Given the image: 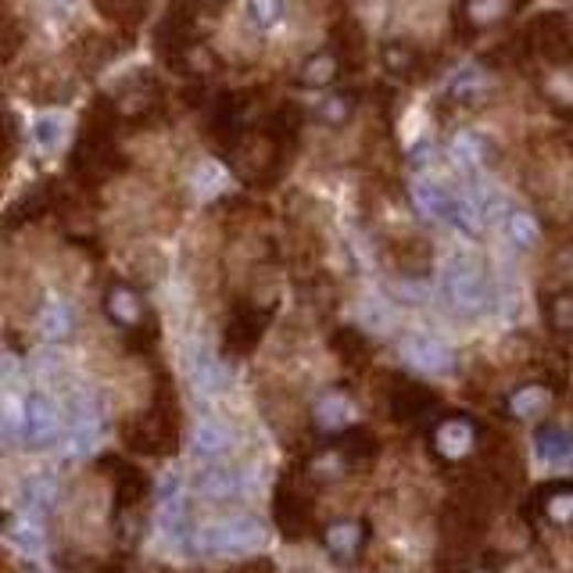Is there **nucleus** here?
I'll use <instances>...</instances> for the list:
<instances>
[{
  "label": "nucleus",
  "instance_id": "19",
  "mask_svg": "<svg viewBox=\"0 0 573 573\" xmlns=\"http://www.w3.org/2000/svg\"><path fill=\"white\" fill-rule=\"evenodd\" d=\"M8 541H11L19 552H25V555H40V549H43L40 527H36V523H29V520L11 523V527H8Z\"/></svg>",
  "mask_w": 573,
  "mask_h": 573
},
{
  "label": "nucleus",
  "instance_id": "3",
  "mask_svg": "<svg viewBox=\"0 0 573 573\" xmlns=\"http://www.w3.org/2000/svg\"><path fill=\"white\" fill-rule=\"evenodd\" d=\"M441 291H444V301H448L455 312H466V315L484 312L487 280H484L480 262H473V258H466V255H455L441 272Z\"/></svg>",
  "mask_w": 573,
  "mask_h": 573
},
{
  "label": "nucleus",
  "instance_id": "17",
  "mask_svg": "<svg viewBox=\"0 0 573 573\" xmlns=\"http://www.w3.org/2000/svg\"><path fill=\"white\" fill-rule=\"evenodd\" d=\"M226 169L219 165V162H212V158H208V162H201V169L194 172V186H197V194L201 197H215V194H223L226 191Z\"/></svg>",
  "mask_w": 573,
  "mask_h": 573
},
{
  "label": "nucleus",
  "instance_id": "5",
  "mask_svg": "<svg viewBox=\"0 0 573 573\" xmlns=\"http://www.w3.org/2000/svg\"><path fill=\"white\" fill-rule=\"evenodd\" d=\"M473 444H477V430H473L469 420H458V415L455 420L437 423V430H434V448L444 458H463L473 452Z\"/></svg>",
  "mask_w": 573,
  "mask_h": 573
},
{
  "label": "nucleus",
  "instance_id": "16",
  "mask_svg": "<svg viewBox=\"0 0 573 573\" xmlns=\"http://www.w3.org/2000/svg\"><path fill=\"white\" fill-rule=\"evenodd\" d=\"M544 406H549V391L544 387H523V391H516L509 398V412L516 415V420H534V415L544 412Z\"/></svg>",
  "mask_w": 573,
  "mask_h": 573
},
{
  "label": "nucleus",
  "instance_id": "14",
  "mask_svg": "<svg viewBox=\"0 0 573 573\" xmlns=\"http://www.w3.org/2000/svg\"><path fill=\"white\" fill-rule=\"evenodd\" d=\"M229 448V430L215 420H201L194 426V452L197 455H219Z\"/></svg>",
  "mask_w": 573,
  "mask_h": 573
},
{
  "label": "nucleus",
  "instance_id": "12",
  "mask_svg": "<svg viewBox=\"0 0 573 573\" xmlns=\"http://www.w3.org/2000/svg\"><path fill=\"white\" fill-rule=\"evenodd\" d=\"M352 420H355V409L344 394L329 391V394H323L320 401H315V423H320L323 430H344Z\"/></svg>",
  "mask_w": 573,
  "mask_h": 573
},
{
  "label": "nucleus",
  "instance_id": "20",
  "mask_svg": "<svg viewBox=\"0 0 573 573\" xmlns=\"http://www.w3.org/2000/svg\"><path fill=\"white\" fill-rule=\"evenodd\" d=\"M33 137L43 151H54L65 137V119L62 115H40V119L33 122Z\"/></svg>",
  "mask_w": 573,
  "mask_h": 573
},
{
  "label": "nucleus",
  "instance_id": "26",
  "mask_svg": "<svg viewBox=\"0 0 573 573\" xmlns=\"http://www.w3.org/2000/svg\"><path fill=\"white\" fill-rule=\"evenodd\" d=\"M251 11H255L258 25H272V22H280L283 0H251Z\"/></svg>",
  "mask_w": 573,
  "mask_h": 573
},
{
  "label": "nucleus",
  "instance_id": "28",
  "mask_svg": "<svg viewBox=\"0 0 573 573\" xmlns=\"http://www.w3.org/2000/svg\"><path fill=\"white\" fill-rule=\"evenodd\" d=\"M47 8H51V14H54L57 22H72L79 14L83 0H47Z\"/></svg>",
  "mask_w": 573,
  "mask_h": 573
},
{
  "label": "nucleus",
  "instance_id": "11",
  "mask_svg": "<svg viewBox=\"0 0 573 573\" xmlns=\"http://www.w3.org/2000/svg\"><path fill=\"white\" fill-rule=\"evenodd\" d=\"M452 158L463 169L473 172L491 158V143H487V137L477 133V129H458V133L452 137Z\"/></svg>",
  "mask_w": 573,
  "mask_h": 573
},
{
  "label": "nucleus",
  "instance_id": "15",
  "mask_svg": "<svg viewBox=\"0 0 573 573\" xmlns=\"http://www.w3.org/2000/svg\"><path fill=\"white\" fill-rule=\"evenodd\" d=\"M40 334L51 337V340H62L72 334V312L65 301H47L40 312Z\"/></svg>",
  "mask_w": 573,
  "mask_h": 573
},
{
  "label": "nucleus",
  "instance_id": "21",
  "mask_svg": "<svg viewBox=\"0 0 573 573\" xmlns=\"http://www.w3.org/2000/svg\"><path fill=\"white\" fill-rule=\"evenodd\" d=\"M22 495H25V506L51 509L54 498H57V484L47 477V473H40V477H33V480H29V484L22 487Z\"/></svg>",
  "mask_w": 573,
  "mask_h": 573
},
{
  "label": "nucleus",
  "instance_id": "9",
  "mask_svg": "<svg viewBox=\"0 0 573 573\" xmlns=\"http://www.w3.org/2000/svg\"><path fill=\"white\" fill-rule=\"evenodd\" d=\"M197 491L205 498H237L244 491V473L234 466H212L197 473Z\"/></svg>",
  "mask_w": 573,
  "mask_h": 573
},
{
  "label": "nucleus",
  "instance_id": "29",
  "mask_svg": "<svg viewBox=\"0 0 573 573\" xmlns=\"http://www.w3.org/2000/svg\"><path fill=\"white\" fill-rule=\"evenodd\" d=\"M480 573H487V570H480Z\"/></svg>",
  "mask_w": 573,
  "mask_h": 573
},
{
  "label": "nucleus",
  "instance_id": "7",
  "mask_svg": "<svg viewBox=\"0 0 573 573\" xmlns=\"http://www.w3.org/2000/svg\"><path fill=\"white\" fill-rule=\"evenodd\" d=\"M534 444H538V455L541 463L549 466H559V469H573V434L566 426H541L534 434Z\"/></svg>",
  "mask_w": 573,
  "mask_h": 573
},
{
  "label": "nucleus",
  "instance_id": "2",
  "mask_svg": "<svg viewBox=\"0 0 573 573\" xmlns=\"http://www.w3.org/2000/svg\"><path fill=\"white\" fill-rule=\"evenodd\" d=\"M266 530L251 516H226V520H215V523H205L197 530V552L201 555H248L255 552L258 544H262Z\"/></svg>",
  "mask_w": 573,
  "mask_h": 573
},
{
  "label": "nucleus",
  "instance_id": "18",
  "mask_svg": "<svg viewBox=\"0 0 573 573\" xmlns=\"http://www.w3.org/2000/svg\"><path fill=\"white\" fill-rule=\"evenodd\" d=\"M326 544L337 555H352L358 544H363V527H358V523H337V527H329L326 530Z\"/></svg>",
  "mask_w": 573,
  "mask_h": 573
},
{
  "label": "nucleus",
  "instance_id": "8",
  "mask_svg": "<svg viewBox=\"0 0 573 573\" xmlns=\"http://www.w3.org/2000/svg\"><path fill=\"white\" fill-rule=\"evenodd\" d=\"M191 380L201 394H223L229 387V372L215 355H208L205 348L191 355Z\"/></svg>",
  "mask_w": 573,
  "mask_h": 573
},
{
  "label": "nucleus",
  "instance_id": "10",
  "mask_svg": "<svg viewBox=\"0 0 573 573\" xmlns=\"http://www.w3.org/2000/svg\"><path fill=\"white\" fill-rule=\"evenodd\" d=\"M498 226H501V234H506V240L512 244V248H520V251L534 248L538 237H541L538 219L530 212H523V208H506V215H501Z\"/></svg>",
  "mask_w": 573,
  "mask_h": 573
},
{
  "label": "nucleus",
  "instance_id": "23",
  "mask_svg": "<svg viewBox=\"0 0 573 573\" xmlns=\"http://www.w3.org/2000/svg\"><path fill=\"white\" fill-rule=\"evenodd\" d=\"M4 430H8V437L25 434V406H22V401L8 398V406H4Z\"/></svg>",
  "mask_w": 573,
  "mask_h": 573
},
{
  "label": "nucleus",
  "instance_id": "25",
  "mask_svg": "<svg viewBox=\"0 0 573 573\" xmlns=\"http://www.w3.org/2000/svg\"><path fill=\"white\" fill-rule=\"evenodd\" d=\"M452 90H455L458 100H473L477 94H484V79H480V72H466V76H458Z\"/></svg>",
  "mask_w": 573,
  "mask_h": 573
},
{
  "label": "nucleus",
  "instance_id": "22",
  "mask_svg": "<svg viewBox=\"0 0 573 573\" xmlns=\"http://www.w3.org/2000/svg\"><path fill=\"white\" fill-rule=\"evenodd\" d=\"M334 76H337L334 57H312V62L301 68V83H309V86H326Z\"/></svg>",
  "mask_w": 573,
  "mask_h": 573
},
{
  "label": "nucleus",
  "instance_id": "6",
  "mask_svg": "<svg viewBox=\"0 0 573 573\" xmlns=\"http://www.w3.org/2000/svg\"><path fill=\"white\" fill-rule=\"evenodd\" d=\"M57 434V412L47 398H29L25 401V444H33V448H40V444H51Z\"/></svg>",
  "mask_w": 573,
  "mask_h": 573
},
{
  "label": "nucleus",
  "instance_id": "1",
  "mask_svg": "<svg viewBox=\"0 0 573 573\" xmlns=\"http://www.w3.org/2000/svg\"><path fill=\"white\" fill-rule=\"evenodd\" d=\"M412 197H415V205H420V212L430 215V219L448 223L452 229H463V234H469V237L480 229V208L473 205L469 197L455 194L452 186L423 176V180L412 183Z\"/></svg>",
  "mask_w": 573,
  "mask_h": 573
},
{
  "label": "nucleus",
  "instance_id": "27",
  "mask_svg": "<svg viewBox=\"0 0 573 573\" xmlns=\"http://www.w3.org/2000/svg\"><path fill=\"white\" fill-rule=\"evenodd\" d=\"M501 4H506V0H469V19L473 22H484V19H495V14L501 11Z\"/></svg>",
  "mask_w": 573,
  "mask_h": 573
},
{
  "label": "nucleus",
  "instance_id": "4",
  "mask_svg": "<svg viewBox=\"0 0 573 573\" xmlns=\"http://www.w3.org/2000/svg\"><path fill=\"white\" fill-rule=\"evenodd\" d=\"M406 358L426 372H452V366H455V352L430 334H412L406 340Z\"/></svg>",
  "mask_w": 573,
  "mask_h": 573
},
{
  "label": "nucleus",
  "instance_id": "24",
  "mask_svg": "<svg viewBox=\"0 0 573 573\" xmlns=\"http://www.w3.org/2000/svg\"><path fill=\"white\" fill-rule=\"evenodd\" d=\"M544 512H549L552 520H559V523L573 520V491H559L555 498H549L544 501Z\"/></svg>",
  "mask_w": 573,
  "mask_h": 573
},
{
  "label": "nucleus",
  "instance_id": "13",
  "mask_svg": "<svg viewBox=\"0 0 573 573\" xmlns=\"http://www.w3.org/2000/svg\"><path fill=\"white\" fill-rule=\"evenodd\" d=\"M105 301H108V315H111L115 323H122V326H137L140 323L143 305H140V298L129 291V286L115 283Z\"/></svg>",
  "mask_w": 573,
  "mask_h": 573
}]
</instances>
